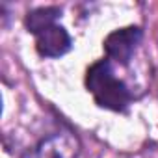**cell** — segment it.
<instances>
[{
  "label": "cell",
  "instance_id": "4",
  "mask_svg": "<svg viewBox=\"0 0 158 158\" xmlns=\"http://www.w3.org/2000/svg\"><path fill=\"white\" fill-rule=\"evenodd\" d=\"M76 139L71 134H52L30 149L23 158H73L76 154Z\"/></svg>",
  "mask_w": 158,
  "mask_h": 158
},
{
  "label": "cell",
  "instance_id": "3",
  "mask_svg": "<svg viewBox=\"0 0 158 158\" xmlns=\"http://www.w3.org/2000/svg\"><path fill=\"white\" fill-rule=\"evenodd\" d=\"M73 48V39L60 24H52L35 35V50L41 58H60Z\"/></svg>",
  "mask_w": 158,
  "mask_h": 158
},
{
  "label": "cell",
  "instance_id": "2",
  "mask_svg": "<svg viewBox=\"0 0 158 158\" xmlns=\"http://www.w3.org/2000/svg\"><path fill=\"white\" fill-rule=\"evenodd\" d=\"M141 37H143V30L139 26H125L108 34L102 43L108 60H114L119 65H128Z\"/></svg>",
  "mask_w": 158,
  "mask_h": 158
},
{
  "label": "cell",
  "instance_id": "5",
  "mask_svg": "<svg viewBox=\"0 0 158 158\" xmlns=\"http://www.w3.org/2000/svg\"><path fill=\"white\" fill-rule=\"evenodd\" d=\"M61 15V8L58 6H45V8H35L32 11H28L24 24L28 28V32H32L34 35L41 34L43 30H47L48 26L56 24V19Z\"/></svg>",
  "mask_w": 158,
  "mask_h": 158
},
{
  "label": "cell",
  "instance_id": "1",
  "mask_svg": "<svg viewBox=\"0 0 158 158\" xmlns=\"http://www.w3.org/2000/svg\"><path fill=\"white\" fill-rule=\"evenodd\" d=\"M86 88L101 108L125 112L134 95L128 86L115 76L110 60H99L86 71Z\"/></svg>",
  "mask_w": 158,
  "mask_h": 158
}]
</instances>
